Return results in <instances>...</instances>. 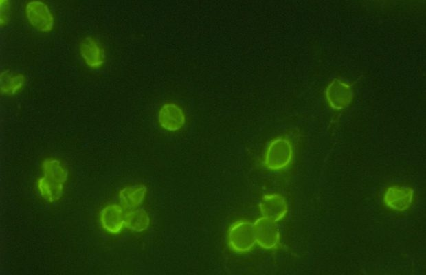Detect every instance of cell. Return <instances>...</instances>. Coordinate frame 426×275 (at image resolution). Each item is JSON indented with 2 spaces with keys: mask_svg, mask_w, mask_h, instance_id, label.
<instances>
[{
  "mask_svg": "<svg viewBox=\"0 0 426 275\" xmlns=\"http://www.w3.org/2000/svg\"><path fill=\"white\" fill-rule=\"evenodd\" d=\"M43 177L37 182L41 195L49 202H55L63 195V186L67 180V170L62 162L56 158L49 157L42 162Z\"/></svg>",
  "mask_w": 426,
  "mask_h": 275,
  "instance_id": "1",
  "label": "cell"
},
{
  "mask_svg": "<svg viewBox=\"0 0 426 275\" xmlns=\"http://www.w3.org/2000/svg\"><path fill=\"white\" fill-rule=\"evenodd\" d=\"M227 243L230 249L236 253L251 251L256 244L253 223L246 219L234 221L227 232Z\"/></svg>",
  "mask_w": 426,
  "mask_h": 275,
  "instance_id": "2",
  "label": "cell"
},
{
  "mask_svg": "<svg viewBox=\"0 0 426 275\" xmlns=\"http://www.w3.org/2000/svg\"><path fill=\"white\" fill-rule=\"evenodd\" d=\"M293 159V147L286 138H278L269 144L264 157L265 167L271 170L286 168Z\"/></svg>",
  "mask_w": 426,
  "mask_h": 275,
  "instance_id": "3",
  "label": "cell"
},
{
  "mask_svg": "<svg viewBox=\"0 0 426 275\" xmlns=\"http://www.w3.org/2000/svg\"><path fill=\"white\" fill-rule=\"evenodd\" d=\"M25 14L30 25L41 32H49L54 25V16L49 6L41 0H32L25 5Z\"/></svg>",
  "mask_w": 426,
  "mask_h": 275,
  "instance_id": "4",
  "label": "cell"
},
{
  "mask_svg": "<svg viewBox=\"0 0 426 275\" xmlns=\"http://www.w3.org/2000/svg\"><path fill=\"white\" fill-rule=\"evenodd\" d=\"M256 243L265 250L276 248L280 242V233L276 222L259 217L253 223Z\"/></svg>",
  "mask_w": 426,
  "mask_h": 275,
  "instance_id": "5",
  "label": "cell"
},
{
  "mask_svg": "<svg viewBox=\"0 0 426 275\" xmlns=\"http://www.w3.org/2000/svg\"><path fill=\"white\" fill-rule=\"evenodd\" d=\"M414 190L407 186H390L385 190L383 201L390 210L403 212L412 205L414 199Z\"/></svg>",
  "mask_w": 426,
  "mask_h": 275,
  "instance_id": "6",
  "label": "cell"
},
{
  "mask_svg": "<svg viewBox=\"0 0 426 275\" xmlns=\"http://www.w3.org/2000/svg\"><path fill=\"white\" fill-rule=\"evenodd\" d=\"M326 98L333 109L341 110L350 104L353 91L350 85L338 78H335L326 88Z\"/></svg>",
  "mask_w": 426,
  "mask_h": 275,
  "instance_id": "7",
  "label": "cell"
},
{
  "mask_svg": "<svg viewBox=\"0 0 426 275\" xmlns=\"http://www.w3.org/2000/svg\"><path fill=\"white\" fill-rule=\"evenodd\" d=\"M262 217L274 222L285 217L288 212V205L285 198L278 193L265 195L259 204Z\"/></svg>",
  "mask_w": 426,
  "mask_h": 275,
  "instance_id": "8",
  "label": "cell"
},
{
  "mask_svg": "<svg viewBox=\"0 0 426 275\" xmlns=\"http://www.w3.org/2000/svg\"><path fill=\"white\" fill-rule=\"evenodd\" d=\"M79 51L83 60L89 67L98 68L104 63V50L98 41L91 36H87L81 40Z\"/></svg>",
  "mask_w": 426,
  "mask_h": 275,
  "instance_id": "9",
  "label": "cell"
},
{
  "mask_svg": "<svg viewBox=\"0 0 426 275\" xmlns=\"http://www.w3.org/2000/svg\"><path fill=\"white\" fill-rule=\"evenodd\" d=\"M158 122L162 129L168 131H176L185 124L186 116L178 104L165 103L159 111Z\"/></svg>",
  "mask_w": 426,
  "mask_h": 275,
  "instance_id": "10",
  "label": "cell"
},
{
  "mask_svg": "<svg viewBox=\"0 0 426 275\" xmlns=\"http://www.w3.org/2000/svg\"><path fill=\"white\" fill-rule=\"evenodd\" d=\"M125 214L122 206L113 204L106 206L100 213L102 227L107 232L119 233L124 226Z\"/></svg>",
  "mask_w": 426,
  "mask_h": 275,
  "instance_id": "11",
  "label": "cell"
},
{
  "mask_svg": "<svg viewBox=\"0 0 426 275\" xmlns=\"http://www.w3.org/2000/svg\"><path fill=\"white\" fill-rule=\"evenodd\" d=\"M147 188L143 184L126 186L119 192V200L122 207L135 209L144 201Z\"/></svg>",
  "mask_w": 426,
  "mask_h": 275,
  "instance_id": "12",
  "label": "cell"
},
{
  "mask_svg": "<svg viewBox=\"0 0 426 275\" xmlns=\"http://www.w3.org/2000/svg\"><path fill=\"white\" fill-rule=\"evenodd\" d=\"M25 76L21 72L3 70L1 73V91L7 95H13L19 91L25 85Z\"/></svg>",
  "mask_w": 426,
  "mask_h": 275,
  "instance_id": "13",
  "label": "cell"
},
{
  "mask_svg": "<svg viewBox=\"0 0 426 275\" xmlns=\"http://www.w3.org/2000/svg\"><path fill=\"white\" fill-rule=\"evenodd\" d=\"M150 217L143 209H134L125 214L124 226L135 232H141L148 229Z\"/></svg>",
  "mask_w": 426,
  "mask_h": 275,
  "instance_id": "14",
  "label": "cell"
},
{
  "mask_svg": "<svg viewBox=\"0 0 426 275\" xmlns=\"http://www.w3.org/2000/svg\"><path fill=\"white\" fill-rule=\"evenodd\" d=\"M1 8V23H5L8 19V15L10 10V1L8 0L0 1Z\"/></svg>",
  "mask_w": 426,
  "mask_h": 275,
  "instance_id": "15",
  "label": "cell"
}]
</instances>
